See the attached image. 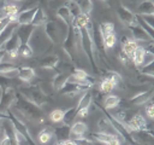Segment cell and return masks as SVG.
Returning <instances> with one entry per match:
<instances>
[{
	"instance_id": "obj_1",
	"label": "cell",
	"mask_w": 154,
	"mask_h": 145,
	"mask_svg": "<svg viewBox=\"0 0 154 145\" xmlns=\"http://www.w3.org/2000/svg\"><path fill=\"white\" fill-rule=\"evenodd\" d=\"M70 25L64 23L60 19L57 21H47L43 25V30L46 35L49 37V40L54 44H63L67 33H69Z\"/></svg>"
},
{
	"instance_id": "obj_2",
	"label": "cell",
	"mask_w": 154,
	"mask_h": 145,
	"mask_svg": "<svg viewBox=\"0 0 154 145\" xmlns=\"http://www.w3.org/2000/svg\"><path fill=\"white\" fill-rule=\"evenodd\" d=\"M13 105H14V109L19 114L24 115L26 118L34 120V121H41L42 120V111H41L40 106L35 105L34 103H31L30 100L24 98L22 94H18L16 97Z\"/></svg>"
},
{
	"instance_id": "obj_3",
	"label": "cell",
	"mask_w": 154,
	"mask_h": 145,
	"mask_svg": "<svg viewBox=\"0 0 154 145\" xmlns=\"http://www.w3.org/2000/svg\"><path fill=\"white\" fill-rule=\"evenodd\" d=\"M28 44L32 50V54H40L52 45V41L46 35L45 30L41 29V27H38L34 29Z\"/></svg>"
},
{
	"instance_id": "obj_4",
	"label": "cell",
	"mask_w": 154,
	"mask_h": 145,
	"mask_svg": "<svg viewBox=\"0 0 154 145\" xmlns=\"http://www.w3.org/2000/svg\"><path fill=\"white\" fill-rule=\"evenodd\" d=\"M20 93H22V95L24 98H26L28 100H30L31 103H34L37 106H41L42 104H45L47 102V95L40 88H36V87L22 88Z\"/></svg>"
},
{
	"instance_id": "obj_5",
	"label": "cell",
	"mask_w": 154,
	"mask_h": 145,
	"mask_svg": "<svg viewBox=\"0 0 154 145\" xmlns=\"http://www.w3.org/2000/svg\"><path fill=\"white\" fill-rule=\"evenodd\" d=\"M16 97H17V94H16L14 88L7 87L6 89H4L2 91V94L0 97V112L6 114L10 110L11 105L14 103Z\"/></svg>"
},
{
	"instance_id": "obj_6",
	"label": "cell",
	"mask_w": 154,
	"mask_h": 145,
	"mask_svg": "<svg viewBox=\"0 0 154 145\" xmlns=\"http://www.w3.org/2000/svg\"><path fill=\"white\" fill-rule=\"evenodd\" d=\"M117 13H118V17L119 19L128 27H131V25H135L137 23V19H136V14L134 12L130 11L129 7H126L125 5H118L117 7Z\"/></svg>"
},
{
	"instance_id": "obj_7",
	"label": "cell",
	"mask_w": 154,
	"mask_h": 145,
	"mask_svg": "<svg viewBox=\"0 0 154 145\" xmlns=\"http://www.w3.org/2000/svg\"><path fill=\"white\" fill-rule=\"evenodd\" d=\"M125 126L128 127L129 130H134V132H142L146 129L147 126V121L144 118V116H142L141 114H134L129 121L125 123Z\"/></svg>"
},
{
	"instance_id": "obj_8",
	"label": "cell",
	"mask_w": 154,
	"mask_h": 145,
	"mask_svg": "<svg viewBox=\"0 0 154 145\" xmlns=\"http://www.w3.org/2000/svg\"><path fill=\"white\" fill-rule=\"evenodd\" d=\"M18 25H19V24L17 23V16H16V18H13L11 22H8L7 25L2 29V31L0 33V50H1L2 46L12 37V35L16 33Z\"/></svg>"
},
{
	"instance_id": "obj_9",
	"label": "cell",
	"mask_w": 154,
	"mask_h": 145,
	"mask_svg": "<svg viewBox=\"0 0 154 145\" xmlns=\"http://www.w3.org/2000/svg\"><path fill=\"white\" fill-rule=\"evenodd\" d=\"M130 28V30H131V33H132V36H134V40L136 41V42H144V44H149V42H153L152 41V39H150V36L147 34V31L138 24V23H136L135 25H131V27H129Z\"/></svg>"
},
{
	"instance_id": "obj_10",
	"label": "cell",
	"mask_w": 154,
	"mask_h": 145,
	"mask_svg": "<svg viewBox=\"0 0 154 145\" xmlns=\"http://www.w3.org/2000/svg\"><path fill=\"white\" fill-rule=\"evenodd\" d=\"M87 130H88L87 123H84L82 121L73 122L70 126V137H69V139L75 140V139H78V138H83L84 134L87 133Z\"/></svg>"
},
{
	"instance_id": "obj_11",
	"label": "cell",
	"mask_w": 154,
	"mask_h": 145,
	"mask_svg": "<svg viewBox=\"0 0 154 145\" xmlns=\"http://www.w3.org/2000/svg\"><path fill=\"white\" fill-rule=\"evenodd\" d=\"M35 27L31 25V24H23V25H18L17 30H16V34L18 35L19 40H20V44H28L32 31H34Z\"/></svg>"
},
{
	"instance_id": "obj_12",
	"label": "cell",
	"mask_w": 154,
	"mask_h": 145,
	"mask_svg": "<svg viewBox=\"0 0 154 145\" xmlns=\"http://www.w3.org/2000/svg\"><path fill=\"white\" fill-rule=\"evenodd\" d=\"M154 95V89H148V91H143V92H140L137 94H135L132 98H131V103L136 106H141V105H144L146 103H148Z\"/></svg>"
},
{
	"instance_id": "obj_13",
	"label": "cell",
	"mask_w": 154,
	"mask_h": 145,
	"mask_svg": "<svg viewBox=\"0 0 154 145\" xmlns=\"http://www.w3.org/2000/svg\"><path fill=\"white\" fill-rule=\"evenodd\" d=\"M36 11H37V7L29 8V10H23V11L18 12V14H17V23H18L19 25H23V24H31Z\"/></svg>"
},
{
	"instance_id": "obj_14",
	"label": "cell",
	"mask_w": 154,
	"mask_h": 145,
	"mask_svg": "<svg viewBox=\"0 0 154 145\" xmlns=\"http://www.w3.org/2000/svg\"><path fill=\"white\" fill-rule=\"evenodd\" d=\"M84 91H87V87H83V86H79V85H76V83H70V82H67L64 86V88L60 89L61 94L67 95L70 98H73L77 94H79L81 92H84Z\"/></svg>"
},
{
	"instance_id": "obj_15",
	"label": "cell",
	"mask_w": 154,
	"mask_h": 145,
	"mask_svg": "<svg viewBox=\"0 0 154 145\" xmlns=\"http://www.w3.org/2000/svg\"><path fill=\"white\" fill-rule=\"evenodd\" d=\"M135 10L137 16H150L154 14V4L152 0H143L135 7Z\"/></svg>"
},
{
	"instance_id": "obj_16",
	"label": "cell",
	"mask_w": 154,
	"mask_h": 145,
	"mask_svg": "<svg viewBox=\"0 0 154 145\" xmlns=\"http://www.w3.org/2000/svg\"><path fill=\"white\" fill-rule=\"evenodd\" d=\"M19 12V6L12 2H6L0 7V17L6 18V17H14Z\"/></svg>"
},
{
	"instance_id": "obj_17",
	"label": "cell",
	"mask_w": 154,
	"mask_h": 145,
	"mask_svg": "<svg viewBox=\"0 0 154 145\" xmlns=\"http://www.w3.org/2000/svg\"><path fill=\"white\" fill-rule=\"evenodd\" d=\"M123 46H122V51L131 59V57H132V54H134V52L136 51V48L138 47V42H136L134 39H129V37H126V36H124L123 37Z\"/></svg>"
},
{
	"instance_id": "obj_18",
	"label": "cell",
	"mask_w": 154,
	"mask_h": 145,
	"mask_svg": "<svg viewBox=\"0 0 154 145\" xmlns=\"http://www.w3.org/2000/svg\"><path fill=\"white\" fill-rule=\"evenodd\" d=\"M18 71L19 69L16 68L14 65L11 64H0V76L5 77V79H13V77H18Z\"/></svg>"
},
{
	"instance_id": "obj_19",
	"label": "cell",
	"mask_w": 154,
	"mask_h": 145,
	"mask_svg": "<svg viewBox=\"0 0 154 145\" xmlns=\"http://www.w3.org/2000/svg\"><path fill=\"white\" fill-rule=\"evenodd\" d=\"M57 17L60 21H63L64 23H66L67 25H71L72 24L73 18H72L71 12H70V10H69V7L66 5H61L60 7H58V10H57Z\"/></svg>"
},
{
	"instance_id": "obj_20",
	"label": "cell",
	"mask_w": 154,
	"mask_h": 145,
	"mask_svg": "<svg viewBox=\"0 0 154 145\" xmlns=\"http://www.w3.org/2000/svg\"><path fill=\"white\" fill-rule=\"evenodd\" d=\"M59 63V58L55 54H48L46 57H43L40 60V68L42 69H53L58 65Z\"/></svg>"
},
{
	"instance_id": "obj_21",
	"label": "cell",
	"mask_w": 154,
	"mask_h": 145,
	"mask_svg": "<svg viewBox=\"0 0 154 145\" xmlns=\"http://www.w3.org/2000/svg\"><path fill=\"white\" fill-rule=\"evenodd\" d=\"M69 76H70V75H67V74H65V72H59V74H57V75L53 77V81H52L53 88L57 89V91L63 89L64 86L67 83Z\"/></svg>"
},
{
	"instance_id": "obj_22",
	"label": "cell",
	"mask_w": 154,
	"mask_h": 145,
	"mask_svg": "<svg viewBox=\"0 0 154 145\" xmlns=\"http://www.w3.org/2000/svg\"><path fill=\"white\" fill-rule=\"evenodd\" d=\"M47 14L45 12V10L42 7H37V11L34 16V19L31 22V25H34L35 28H38V27H42L45 25V23L47 22Z\"/></svg>"
},
{
	"instance_id": "obj_23",
	"label": "cell",
	"mask_w": 154,
	"mask_h": 145,
	"mask_svg": "<svg viewBox=\"0 0 154 145\" xmlns=\"http://www.w3.org/2000/svg\"><path fill=\"white\" fill-rule=\"evenodd\" d=\"M18 69H19L18 77L22 81L29 82V81H31L35 77V70H34V68H31V66H22V68H18Z\"/></svg>"
},
{
	"instance_id": "obj_24",
	"label": "cell",
	"mask_w": 154,
	"mask_h": 145,
	"mask_svg": "<svg viewBox=\"0 0 154 145\" xmlns=\"http://www.w3.org/2000/svg\"><path fill=\"white\" fill-rule=\"evenodd\" d=\"M144 54H146V48L143 46H140L136 48V51L134 52L131 60L134 62V64L136 66H142L143 65V60H144Z\"/></svg>"
},
{
	"instance_id": "obj_25",
	"label": "cell",
	"mask_w": 154,
	"mask_h": 145,
	"mask_svg": "<svg viewBox=\"0 0 154 145\" xmlns=\"http://www.w3.org/2000/svg\"><path fill=\"white\" fill-rule=\"evenodd\" d=\"M19 46H20V40H19L18 35L14 33V34L12 35V37L2 46L1 50H5L6 52H10V51H12V50H18Z\"/></svg>"
},
{
	"instance_id": "obj_26",
	"label": "cell",
	"mask_w": 154,
	"mask_h": 145,
	"mask_svg": "<svg viewBox=\"0 0 154 145\" xmlns=\"http://www.w3.org/2000/svg\"><path fill=\"white\" fill-rule=\"evenodd\" d=\"M91 99H93L91 93L88 92V91H85V92L83 93V95L79 98L76 109H77V110H79V109H84V108H88V109H89V106H90V104H91Z\"/></svg>"
},
{
	"instance_id": "obj_27",
	"label": "cell",
	"mask_w": 154,
	"mask_h": 145,
	"mask_svg": "<svg viewBox=\"0 0 154 145\" xmlns=\"http://www.w3.org/2000/svg\"><path fill=\"white\" fill-rule=\"evenodd\" d=\"M76 117H77V109H76V106L75 108H70V109L65 110L63 122H64L65 126H71Z\"/></svg>"
},
{
	"instance_id": "obj_28",
	"label": "cell",
	"mask_w": 154,
	"mask_h": 145,
	"mask_svg": "<svg viewBox=\"0 0 154 145\" xmlns=\"http://www.w3.org/2000/svg\"><path fill=\"white\" fill-rule=\"evenodd\" d=\"M53 135H54L53 130L46 127V128H43V129H42V130L38 133V141H40L41 144L46 145V144H48V143L52 140Z\"/></svg>"
},
{
	"instance_id": "obj_29",
	"label": "cell",
	"mask_w": 154,
	"mask_h": 145,
	"mask_svg": "<svg viewBox=\"0 0 154 145\" xmlns=\"http://www.w3.org/2000/svg\"><path fill=\"white\" fill-rule=\"evenodd\" d=\"M102 39V44L105 46V48H113L117 44V36L114 33H111V34H107L105 36H101Z\"/></svg>"
},
{
	"instance_id": "obj_30",
	"label": "cell",
	"mask_w": 154,
	"mask_h": 145,
	"mask_svg": "<svg viewBox=\"0 0 154 145\" xmlns=\"http://www.w3.org/2000/svg\"><path fill=\"white\" fill-rule=\"evenodd\" d=\"M116 88V85H114V82L109 79V77H105L102 81H101V83H100V91L102 92V93H109L111 91H113Z\"/></svg>"
},
{
	"instance_id": "obj_31",
	"label": "cell",
	"mask_w": 154,
	"mask_h": 145,
	"mask_svg": "<svg viewBox=\"0 0 154 145\" xmlns=\"http://www.w3.org/2000/svg\"><path fill=\"white\" fill-rule=\"evenodd\" d=\"M120 103V98L118 95H114V94H111L108 97H106L105 102H103V105L106 109H113L116 106H118Z\"/></svg>"
},
{
	"instance_id": "obj_32",
	"label": "cell",
	"mask_w": 154,
	"mask_h": 145,
	"mask_svg": "<svg viewBox=\"0 0 154 145\" xmlns=\"http://www.w3.org/2000/svg\"><path fill=\"white\" fill-rule=\"evenodd\" d=\"M55 135L58 137L59 141L66 140L70 137V126H61L55 129Z\"/></svg>"
},
{
	"instance_id": "obj_33",
	"label": "cell",
	"mask_w": 154,
	"mask_h": 145,
	"mask_svg": "<svg viewBox=\"0 0 154 145\" xmlns=\"http://www.w3.org/2000/svg\"><path fill=\"white\" fill-rule=\"evenodd\" d=\"M99 31L101 34V36H105L107 34L114 33V24L112 22H102L99 27Z\"/></svg>"
},
{
	"instance_id": "obj_34",
	"label": "cell",
	"mask_w": 154,
	"mask_h": 145,
	"mask_svg": "<svg viewBox=\"0 0 154 145\" xmlns=\"http://www.w3.org/2000/svg\"><path fill=\"white\" fill-rule=\"evenodd\" d=\"M77 4L79 6L82 13L90 14V12L93 10V2H91V0H78Z\"/></svg>"
},
{
	"instance_id": "obj_35",
	"label": "cell",
	"mask_w": 154,
	"mask_h": 145,
	"mask_svg": "<svg viewBox=\"0 0 154 145\" xmlns=\"http://www.w3.org/2000/svg\"><path fill=\"white\" fill-rule=\"evenodd\" d=\"M18 54L23 58H30L32 56V50L29 46V44H20L18 48Z\"/></svg>"
},
{
	"instance_id": "obj_36",
	"label": "cell",
	"mask_w": 154,
	"mask_h": 145,
	"mask_svg": "<svg viewBox=\"0 0 154 145\" xmlns=\"http://www.w3.org/2000/svg\"><path fill=\"white\" fill-rule=\"evenodd\" d=\"M64 112H65V110H61V109H54V110L49 114V118H51V121L54 122V123L63 122Z\"/></svg>"
},
{
	"instance_id": "obj_37",
	"label": "cell",
	"mask_w": 154,
	"mask_h": 145,
	"mask_svg": "<svg viewBox=\"0 0 154 145\" xmlns=\"http://www.w3.org/2000/svg\"><path fill=\"white\" fill-rule=\"evenodd\" d=\"M64 5H66V6L69 7V10H70V12H71L72 18L77 17L79 13H82V12H81V8H79V6H78V4H77V2L67 1V2H66V4H64Z\"/></svg>"
},
{
	"instance_id": "obj_38",
	"label": "cell",
	"mask_w": 154,
	"mask_h": 145,
	"mask_svg": "<svg viewBox=\"0 0 154 145\" xmlns=\"http://www.w3.org/2000/svg\"><path fill=\"white\" fill-rule=\"evenodd\" d=\"M141 72H142L143 75H147V76H149V77L154 79V60H153V62H150L149 64H147V65L142 66Z\"/></svg>"
},
{
	"instance_id": "obj_39",
	"label": "cell",
	"mask_w": 154,
	"mask_h": 145,
	"mask_svg": "<svg viewBox=\"0 0 154 145\" xmlns=\"http://www.w3.org/2000/svg\"><path fill=\"white\" fill-rule=\"evenodd\" d=\"M73 141V144L75 145H94L89 139H87L85 137H83V138H78V139H75V140H72Z\"/></svg>"
},
{
	"instance_id": "obj_40",
	"label": "cell",
	"mask_w": 154,
	"mask_h": 145,
	"mask_svg": "<svg viewBox=\"0 0 154 145\" xmlns=\"http://www.w3.org/2000/svg\"><path fill=\"white\" fill-rule=\"evenodd\" d=\"M152 29H154V14H150V16H140Z\"/></svg>"
},
{
	"instance_id": "obj_41",
	"label": "cell",
	"mask_w": 154,
	"mask_h": 145,
	"mask_svg": "<svg viewBox=\"0 0 154 145\" xmlns=\"http://www.w3.org/2000/svg\"><path fill=\"white\" fill-rule=\"evenodd\" d=\"M146 115L150 118H154V102L146 106Z\"/></svg>"
},
{
	"instance_id": "obj_42",
	"label": "cell",
	"mask_w": 154,
	"mask_h": 145,
	"mask_svg": "<svg viewBox=\"0 0 154 145\" xmlns=\"http://www.w3.org/2000/svg\"><path fill=\"white\" fill-rule=\"evenodd\" d=\"M118 57H119V60H120L123 64H128V63H129V60H130V58H129V57H128L123 51H120V53H119V56H118Z\"/></svg>"
},
{
	"instance_id": "obj_43",
	"label": "cell",
	"mask_w": 154,
	"mask_h": 145,
	"mask_svg": "<svg viewBox=\"0 0 154 145\" xmlns=\"http://www.w3.org/2000/svg\"><path fill=\"white\" fill-rule=\"evenodd\" d=\"M88 114H89V109H88V108L77 110V116H78V117H82V118H83V117H87Z\"/></svg>"
},
{
	"instance_id": "obj_44",
	"label": "cell",
	"mask_w": 154,
	"mask_h": 145,
	"mask_svg": "<svg viewBox=\"0 0 154 145\" xmlns=\"http://www.w3.org/2000/svg\"><path fill=\"white\" fill-rule=\"evenodd\" d=\"M105 145H122V141H120L119 138H113V139H111L108 143H106Z\"/></svg>"
},
{
	"instance_id": "obj_45",
	"label": "cell",
	"mask_w": 154,
	"mask_h": 145,
	"mask_svg": "<svg viewBox=\"0 0 154 145\" xmlns=\"http://www.w3.org/2000/svg\"><path fill=\"white\" fill-rule=\"evenodd\" d=\"M55 145H75L73 141L71 139H66V140H61V141H58Z\"/></svg>"
},
{
	"instance_id": "obj_46",
	"label": "cell",
	"mask_w": 154,
	"mask_h": 145,
	"mask_svg": "<svg viewBox=\"0 0 154 145\" xmlns=\"http://www.w3.org/2000/svg\"><path fill=\"white\" fill-rule=\"evenodd\" d=\"M147 46L144 47L148 52H150V53H153L154 54V42H149V44H146Z\"/></svg>"
},
{
	"instance_id": "obj_47",
	"label": "cell",
	"mask_w": 154,
	"mask_h": 145,
	"mask_svg": "<svg viewBox=\"0 0 154 145\" xmlns=\"http://www.w3.org/2000/svg\"><path fill=\"white\" fill-rule=\"evenodd\" d=\"M5 56H6V51H5V50H0V64L2 63Z\"/></svg>"
},
{
	"instance_id": "obj_48",
	"label": "cell",
	"mask_w": 154,
	"mask_h": 145,
	"mask_svg": "<svg viewBox=\"0 0 154 145\" xmlns=\"http://www.w3.org/2000/svg\"><path fill=\"white\" fill-rule=\"evenodd\" d=\"M128 1H129L130 4H132V5H134V6L136 7V6H137L138 4H141V2L143 1V0H128Z\"/></svg>"
},
{
	"instance_id": "obj_49",
	"label": "cell",
	"mask_w": 154,
	"mask_h": 145,
	"mask_svg": "<svg viewBox=\"0 0 154 145\" xmlns=\"http://www.w3.org/2000/svg\"><path fill=\"white\" fill-rule=\"evenodd\" d=\"M8 118V116L6 115V114H2V112H0V120H7Z\"/></svg>"
},
{
	"instance_id": "obj_50",
	"label": "cell",
	"mask_w": 154,
	"mask_h": 145,
	"mask_svg": "<svg viewBox=\"0 0 154 145\" xmlns=\"http://www.w3.org/2000/svg\"><path fill=\"white\" fill-rule=\"evenodd\" d=\"M147 133H148V134H149L152 138H154V129H152V130H148Z\"/></svg>"
},
{
	"instance_id": "obj_51",
	"label": "cell",
	"mask_w": 154,
	"mask_h": 145,
	"mask_svg": "<svg viewBox=\"0 0 154 145\" xmlns=\"http://www.w3.org/2000/svg\"><path fill=\"white\" fill-rule=\"evenodd\" d=\"M67 1H73V2H77L78 0H67Z\"/></svg>"
},
{
	"instance_id": "obj_52",
	"label": "cell",
	"mask_w": 154,
	"mask_h": 145,
	"mask_svg": "<svg viewBox=\"0 0 154 145\" xmlns=\"http://www.w3.org/2000/svg\"><path fill=\"white\" fill-rule=\"evenodd\" d=\"M13 1H24V0H13Z\"/></svg>"
},
{
	"instance_id": "obj_53",
	"label": "cell",
	"mask_w": 154,
	"mask_h": 145,
	"mask_svg": "<svg viewBox=\"0 0 154 145\" xmlns=\"http://www.w3.org/2000/svg\"><path fill=\"white\" fill-rule=\"evenodd\" d=\"M101 1H108V0H101Z\"/></svg>"
},
{
	"instance_id": "obj_54",
	"label": "cell",
	"mask_w": 154,
	"mask_h": 145,
	"mask_svg": "<svg viewBox=\"0 0 154 145\" xmlns=\"http://www.w3.org/2000/svg\"><path fill=\"white\" fill-rule=\"evenodd\" d=\"M152 1H153V4H154V0H152Z\"/></svg>"
},
{
	"instance_id": "obj_55",
	"label": "cell",
	"mask_w": 154,
	"mask_h": 145,
	"mask_svg": "<svg viewBox=\"0 0 154 145\" xmlns=\"http://www.w3.org/2000/svg\"><path fill=\"white\" fill-rule=\"evenodd\" d=\"M153 97H154V95H153Z\"/></svg>"
},
{
	"instance_id": "obj_56",
	"label": "cell",
	"mask_w": 154,
	"mask_h": 145,
	"mask_svg": "<svg viewBox=\"0 0 154 145\" xmlns=\"http://www.w3.org/2000/svg\"><path fill=\"white\" fill-rule=\"evenodd\" d=\"M0 18H1V17H0Z\"/></svg>"
}]
</instances>
